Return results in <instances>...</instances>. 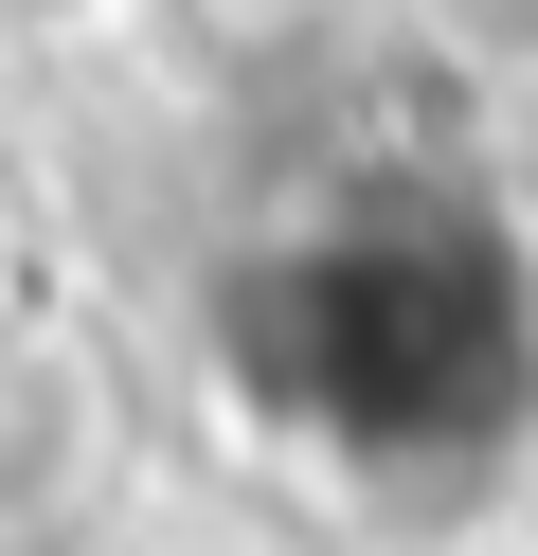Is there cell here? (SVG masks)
Returning a JSON list of instances; mask_svg holds the SVG:
<instances>
[{
	"label": "cell",
	"instance_id": "obj_1",
	"mask_svg": "<svg viewBox=\"0 0 538 556\" xmlns=\"http://www.w3.org/2000/svg\"><path fill=\"white\" fill-rule=\"evenodd\" d=\"M198 359L341 484H485L538 431V252L485 180L377 162L215 252Z\"/></svg>",
	"mask_w": 538,
	"mask_h": 556
},
{
	"label": "cell",
	"instance_id": "obj_2",
	"mask_svg": "<svg viewBox=\"0 0 538 556\" xmlns=\"http://www.w3.org/2000/svg\"><path fill=\"white\" fill-rule=\"evenodd\" d=\"M90 467H108V395H90V359H72V341H36V324H0V539H18V520H54Z\"/></svg>",
	"mask_w": 538,
	"mask_h": 556
},
{
	"label": "cell",
	"instance_id": "obj_3",
	"mask_svg": "<svg viewBox=\"0 0 538 556\" xmlns=\"http://www.w3.org/2000/svg\"><path fill=\"white\" fill-rule=\"evenodd\" d=\"M0 18H72V0H0Z\"/></svg>",
	"mask_w": 538,
	"mask_h": 556
}]
</instances>
